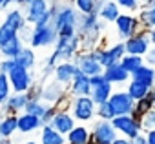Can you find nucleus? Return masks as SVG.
<instances>
[{
  "instance_id": "obj_24",
  "label": "nucleus",
  "mask_w": 155,
  "mask_h": 144,
  "mask_svg": "<svg viewBox=\"0 0 155 144\" xmlns=\"http://www.w3.org/2000/svg\"><path fill=\"white\" fill-rule=\"evenodd\" d=\"M17 133V113H4L0 117V137L11 139Z\"/></svg>"
},
{
  "instance_id": "obj_17",
  "label": "nucleus",
  "mask_w": 155,
  "mask_h": 144,
  "mask_svg": "<svg viewBox=\"0 0 155 144\" xmlns=\"http://www.w3.org/2000/svg\"><path fill=\"white\" fill-rule=\"evenodd\" d=\"M28 102H29L28 91H24V93H11L4 104H0V110H2V115L4 113H17L18 115V113L24 111Z\"/></svg>"
},
{
  "instance_id": "obj_2",
  "label": "nucleus",
  "mask_w": 155,
  "mask_h": 144,
  "mask_svg": "<svg viewBox=\"0 0 155 144\" xmlns=\"http://www.w3.org/2000/svg\"><path fill=\"white\" fill-rule=\"evenodd\" d=\"M58 35L57 29L53 28V24H46V26H33L31 28V35H29V42L28 46L33 49H40V47H51L57 42Z\"/></svg>"
},
{
  "instance_id": "obj_16",
  "label": "nucleus",
  "mask_w": 155,
  "mask_h": 144,
  "mask_svg": "<svg viewBox=\"0 0 155 144\" xmlns=\"http://www.w3.org/2000/svg\"><path fill=\"white\" fill-rule=\"evenodd\" d=\"M44 124L40 120V117L37 115H31V113H18L17 115V133H22V135H29L37 129H40Z\"/></svg>"
},
{
  "instance_id": "obj_31",
  "label": "nucleus",
  "mask_w": 155,
  "mask_h": 144,
  "mask_svg": "<svg viewBox=\"0 0 155 144\" xmlns=\"http://www.w3.org/2000/svg\"><path fill=\"white\" fill-rule=\"evenodd\" d=\"M144 64V57L140 55H130V53H124V57L120 58V66L131 75L135 69H139L140 66Z\"/></svg>"
},
{
  "instance_id": "obj_45",
  "label": "nucleus",
  "mask_w": 155,
  "mask_h": 144,
  "mask_svg": "<svg viewBox=\"0 0 155 144\" xmlns=\"http://www.w3.org/2000/svg\"><path fill=\"white\" fill-rule=\"evenodd\" d=\"M148 37H150V44L155 47V28H151V29H148Z\"/></svg>"
},
{
  "instance_id": "obj_8",
  "label": "nucleus",
  "mask_w": 155,
  "mask_h": 144,
  "mask_svg": "<svg viewBox=\"0 0 155 144\" xmlns=\"http://www.w3.org/2000/svg\"><path fill=\"white\" fill-rule=\"evenodd\" d=\"M111 126L115 128V131H120L126 139H135L139 133H140V129H142V126H140V122H137L130 113L128 115H117V117H113L111 120Z\"/></svg>"
},
{
  "instance_id": "obj_33",
  "label": "nucleus",
  "mask_w": 155,
  "mask_h": 144,
  "mask_svg": "<svg viewBox=\"0 0 155 144\" xmlns=\"http://www.w3.org/2000/svg\"><path fill=\"white\" fill-rule=\"evenodd\" d=\"M46 108H48V104L42 102L40 99H29V102L26 104L24 111L26 113H31V115H37V117H42V113L46 111Z\"/></svg>"
},
{
  "instance_id": "obj_32",
  "label": "nucleus",
  "mask_w": 155,
  "mask_h": 144,
  "mask_svg": "<svg viewBox=\"0 0 155 144\" xmlns=\"http://www.w3.org/2000/svg\"><path fill=\"white\" fill-rule=\"evenodd\" d=\"M150 90H151L150 86H146V84H142V82H137V80H131V82L128 84V88H126V93H128L133 100H139V99L146 97Z\"/></svg>"
},
{
  "instance_id": "obj_23",
  "label": "nucleus",
  "mask_w": 155,
  "mask_h": 144,
  "mask_svg": "<svg viewBox=\"0 0 155 144\" xmlns=\"http://www.w3.org/2000/svg\"><path fill=\"white\" fill-rule=\"evenodd\" d=\"M97 15L104 22H115L117 17L120 15V8L113 2V0H104L101 4V8H99V11H97Z\"/></svg>"
},
{
  "instance_id": "obj_27",
  "label": "nucleus",
  "mask_w": 155,
  "mask_h": 144,
  "mask_svg": "<svg viewBox=\"0 0 155 144\" xmlns=\"http://www.w3.org/2000/svg\"><path fill=\"white\" fill-rule=\"evenodd\" d=\"M24 46H26V44L20 40V37H18V33H17L11 40H8L6 44L0 46V55H2V58H15V57L20 53V49H22Z\"/></svg>"
},
{
  "instance_id": "obj_25",
  "label": "nucleus",
  "mask_w": 155,
  "mask_h": 144,
  "mask_svg": "<svg viewBox=\"0 0 155 144\" xmlns=\"http://www.w3.org/2000/svg\"><path fill=\"white\" fill-rule=\"evenodd\" d=\"M17 66L24 67V69H33L35 64H37V55H35V49L29 47V46H24L20 49V53L13 58Z\"/></svg>"
},
{
  "instance_id": "obj_48",
  "label": "nucleus",
  "mask_w": 155,
  "mask_h": 144,
  "mask_svg": "<svg viewBox=\"0 0 155 144\" xmlns=\"http://www.w3.org/2000/svg\"><path fill=\"white\" fill-rule=\"evenodd\" d=\"M4 2L6 0H0V9H4Z\"/></svg>"
},
{
  "instance_id": "obj_40",
  "label": "nucleus",
  "mask_w": 155,
  "mask_h": 144,
  "mask_svg": "<svg viewBox=\"0 0 155 144\" xmlns=\"http://www.w3.org/2000/svg\"><path fill=\"white\" fill-rule=\"evenodd\" d=\"M15 66H17V64H15L13 58H0V73H6V75H8Z\"/></svg>"
},
{
  "instance_id": "obj_20",
  "label": "nucleus",
  "mask_w": 155,
  "mask_h": 144,
  "mask_svg": "<svg viewBox=\"0 0 155 144\" xmlns=\"http://www.w3.org/2000/svg\"><path fill=\"white\" fill-rule=\"evenodd\" d=\"M102 75H104V79H106L110 84H122V82H126V80L130 79V73L120 66V62L104 67V69H102Z\"/></svg>"
},
{
  "instance_id": "obj_3",
  "label": "nucleus",
  "mask_w": 155,
  "mask_h": 144,
  "mask_svg": "<svg viewBox=\"0 0 155 144\" xmlns=\"http://www.w3.org/2000/svg\"><path fill=\"white\" fill-rule=\"evenodd\" d=\"M71 115L75 120L79 122H90L93 117H95V102L91 100L90 95H84V97H73L71 102Z\"/></svg>"
},
{
  "instance_id": "obj_7",
  "label": "nucleus",
  "mask_w": 155,
  "mask_h": 144,
  "mask_svg": "<svg viewBox=\"0 0 155 144\" xmlns=\"http://www.w3.org/2000/svg\"><path fill=\"white\" fill-rule=\"evenodd\" d=\"M73 62L75 66L79 67V71L86 77H93V75H99L102 73V66L99 64V60L91 55V51H79L75 57H73Z\"/></svg>"
},
{
  "instance_id": "obj_35",
  "label": "nucleus",
  "mask_w": 155,
  "mask_h": 144,
  "mask_svg": "<svg viewBox=\"0 0 155 144\" xmlns=\"http://www.w3.org/2000/svg\"><path fill=\"white\" fill-rule=\"evenodd\" d=\"M95 115H97L99 119H102V120H111V119H113V113H111V108H110L108 100L95 106Z\"/></svg>"
},
{
  "instance_id": "obj_6",
  "label": "nucleus",
  "mask_w": 155,
  "mask_h": 144,
  "mask_svg": "<svg viewBox=\"0 0 155 144\" xmlns=\"http://www.w3.org/2000/svg\"><path fill=\"white\" fill-rule=\"evenodd\" d=\"M40 100L46 104H55V106L62 108V102L68 100V90H66V86L53 80L46 86H40Z\"/></svg>"
},
{
  "instance_id": "obj_12",
  "label": "nucleus",
  "mask_w": 155,
  "mask_h": 144,
  "mask_svg": "<svg viewBox=\"0 0 155 144\" xmlns=\"http://www.w3.org/2000/svg\"><path fill=\"white\" fill-rule=\"evenodd\" d=\"M115 28H117L119 37H120L122 40H126V38L133 37V35L139 31L140 22H139V18L133 17V15H124V13H120V15L117 17V20H115Z\"/></svg>"
},
{
  "instance_id": "obj_36",
  "label": "nucleus",
  "mask_w": 155,
  "mask_h": 144,
  "mask_svg": "<svg viewBox=\"0 0 155 144\" xmlns=\"http://www.w3.org/2000/svg\"><path fill=\"white\" fill-rule=\"evenodd\" d=\"M140 126L146 128V129H155V106L144 113V117L140 120Z\"/></svg>"
},
{
  "instance_id": "obj_13",
  "label": "nucleus",
  "mask_w": 155,
  "mask_h": 144,
  "mask_svg": "<svg viewBox=\"0 0 155 144\" xmlns=\"http://www.w3.org/2000/svg\"><path fill=\"white\" fill-rule=\"evenodd\" d=\"M49 9V2L48 0H31V2H28L24 6V17H26V22L29 26H35L42 17L44 13Z\"/></svg>"
},
{
  "instance_id": "obj_37",
  "label": "nucleus",
  "mask_w": 155,
  "mask_h": 144,
  "mask_svg": "<svg viewBox=\"0 0 155 144\" xmlns=\"http://www.w3.org/2000/svg\"><path fill=\"white\" fill-rule=\"evenodd\" d=\"M113 2L122 8V9H128V11H137L140 8V0H113Z\"/></svg>"
},
{
  "instance_id": "obj_11",
  "label": "nucleus",
  "mask_w": 155,
  "mask_h": 144,
  "mask_svg": "<svg viewBox=\"0 0 155 144\" xmlns=\"http://www.w3.org/2000/svg\"><path fill=\"white\" fill-rule=\"evenodd\" d=\"M108 104L111 108L113 117H117V115H128V113H131V110L135 106V100L126 91H115V93L110 95Z\"/></svg>"
},
{
  "instance_id": "obj_46",
  "label": "nucleus",
  "mask_w": 155,
  "mask_h": 144,
  "mask_svg": "<svg viewBox=\"0 0 155 144\" xmlns=\"http://www.w3.org/2000/svg\"><path fill=\"white\" fill-rule=\"evenodd\" d=\"M111 144H131V140L130 139H115Z\"/></svg>"
},
{
  "instance_id": "obj_39",
  "label": "nucleus",
  "mask_w": 155,
  "mask_h": 144,
  "mask_svg": "<svg viewBox=\"0 0 155 144\" xmlns=\"http://www.w3.org/2000/svg\"><path fill=\"white\" fill-rule=\"evenodd\" d=\"M58 111V106H55V104H48V108H46V111L42 113V117H40V120H42V124H49V120L53 119V115Z\"/></svg>"
},
{
  "instance_id": "obj_4",
  "label": "nucleus",
  "mask_w": 155,
  "mask_h": 144,
  "mask_svg": "<svg viewBox=\"0 0 155 144\" xmlns=\"http://www.w3.org/2000/svg\"><path fill=\"white\" fill-rule=\"evenodd\" d=\"M90 51H91V55L99 60V64H101L102 67H108V66H111V64L120 62V58H122L124 53H126L124 42H117V44H113V46H110V47H101V46H97V47H93V49H90Z\"/></svg>"
},
{
  "instance_id": "obj_29",
  "label": "nucleus",
  "mask_w": 155,
  "mask_h": 144,
  "mask_svg": "<svg viewBox=\"0 0 155 144\" xmlns=\"http://www.w3.org/2000/svg\"><path fill=\"white\" fill-rule=\"evenodd\" d=\"M111 93H113V84H110V82L106 80V82H102V84H99V86H93L90 97H91V100H93L95 106H97V104H101V102H106Z\"/></svg>"
},
{
  "instance_id": "obj_42",
  "label": "nucleus",
  "mask_w": 155,
  "mask_h": 144,
  "mask_svg": "<svg viewBox=\"0 0 155 144\" xmlns=\"http://www.w3.org/2000/svg\"><path fill=\"white\" fill-rule=\"evenodd\" d=\"M144 57H146V60H148V66H155V49L150 47V51H148Z\"/></svg>"
},
{
  "instance_id": "obj_19",
  "label": "nucleus",
  "mask_w": 155,
  "mask_h": 144,
  "mask_svg": "<svg viewBox=\"0 0 155 144\" xmlns=\"http://www.w3.org/2000/svg\"><path fill=\"white\" fill-rule=\"evenodd\" d=\"M2 24L8 26L9 29H13L15 33H18L28 22H26V17H24V11L20 8H11L4 13V18H2Z\"/></svg>"
},
{
  "instance_id": "obj_1",
  "label": "nucleus",
  "mask_w": 155,
  "mask_h": 144,
  "mask_svg": "<svg viewBox=\"0 0 155 144\" xmlns=\"http://www.w3.org/2000/svg\"><path fill=\"white\" fill-rule=\"evenodd\" d=\"M53 28L57 29L58 37H73L77 35V22H79V13L69 2H60V0H53Z\"/></svg>"
},
{
  "instance_id": "obj_30",
  "label": "nucleus",
  "mask_w": 155,
  "mask_h": 144,
  "mask_svg": "<svg viewBox=\"0 0 155 144\" xmlns=\"http://www.w3.org/2000/svg\"><path fill=\"white\" fill-rule=\"evenodd\" d=\"M102 2L104 0H73V8L79 15H88V13H97Z\"/></svg>"
},
{
  "instance_id": "obj_9",
  "label": "nucleus",
  "mask_w": 155,
  "mask_h": 144,
  "mask_svg": "<svg viewBox=\"0 0 155 144\" xmlns=\"http://www.w3.org/2000/svg\"><path fill=\"white\" fill-rule=\"evenodd\" d=\"M90 139L93 140V144H111L117 139L115 128L111 126L110 120H97L93 129L90 131Z\"/></svg>"
},
{
  "instance_id": "obj_21",
  "label": "nucleus",
  "mask_w": 155,
  "mask_h": 144,
  "mask_svg": "<svg viewBox=\"0 0 155 144\" xmlns=\"http://www.w3.org/2000/svg\"><path fill=\"white\" fill-rule=\"evenodd\" d=\"M137 18L140 22V26H144L146 29L155 28V0H146Z\"/></svg>"
},
{
  "instance_id": "obj_47",
  "label": "nucleus",
  "mask_w": 155,
  "mask_h": 144,
  "mask_svg": "<svg viewBox=\"0 0 155 144\" xmlns=\"http://www.w3.org/2000/svg\"><path fill=\"white\" fill-rule=\"evenodd\" d=\"M22 144H37L35 140H26V142H22Z\"/></svg>"
},
{
  "instance_id": "obj_28",
  "label": "nucleus",
  "mask_w": 155,
  "mask_h": 144,
  "mask_svg": "<svg viewBox=\"0 0 155 144\" xmlns=\"http://www.w3.org/2000/svg\"><path fill=\"white\" fill-rule=\"evenodd\" d=\"M66 137V144H86L90 140V129L86 126H73V129L69 133L64 135Z\"/></svg>"
},
{
  "instance_id": "obj_10",
  "label": "nucleus",
  "mask_w": 155,
  "mask_h": 144,
  "mask_svg": "<svg viewBox=\"0 0 155 144\" xmlns=\"http://www.w3.org/2000/svg\"><path fill=\"white\" fill-rule=\"evenodd\" d=\"M150 47H151V44H150L148 31H137L133 37H130V38L124 40V49L130 55H140V57H144L150 51Z\"/></svg>"
},
{
  "instance_id": "obj_15",
  "label": "nucleus",
  "mask_w": 155,
  "mask_h": 144,
  "mask_svg": "<svg viewBox=\"0 0 155 144\" xmlns=\"http://www.w3.org/2000/svg\"><path fill=\"white\" fill-rule=\"evenodd\" d=\"M75 124H77V120L73 119V115H71L66 108H58V111H57V113L53 115V119L49 120V126L55 128V129H57L58 133H62V135L69 133Z\"/></svg>"
},
{
  "instance_id": "obj_22",
  "label": "nucleus",
  "mask_w": 155,
  "mask_h": 144,
  "mask_svg": "<svg viewBox=\"0 0 155 144\" xmlns=\"http://www.w3.org/2000/svg\"><path fill=\"white\" fill-rule=\"evenodd\" d=\"M130 77H131V80H137V82H142V84L153 88V84H155V69L151 66H148V64H142Z\"/></svg>"
},
{
  "instance_id": "obj_26",
  "label": "nucleus",
  "mask_w": 155,
  "mask_h": 144,
  "mask_svg": "<svg viewBox=\"0 0 155 144\" xmlns=\"http://www.w3.org/2000/svg\"><path fill=\"white\" fill-rule=\"evenodd\" d=\"M40 144H66V137L49 124H44L40 128Z\"/></svg>"
},
{
  "instance_id": "obj_41",
  "label": "nucleus",
  "mask_w": 155,
  "mask_h": 144,
  "mask_svg": "<svg viewBox=\"0 0 155 144\" xmlns=\"http://www.w3.org/2000/svg\"><path fill=\"white\" fill-rule=\"evenodd\" d=\"M102 82H106V79H104V75H102V73L90 77V84H91V88H93V86H99V84H102Z\"/></svg>"
},
{
  "instance_id": "obj_34",
  "label": "nucleus",
  "mask_w": 155,
  "mask_h": 144,
  "mask_svg": "<svg viewBox=\"0 0 155 144\" xmlns=\"http://www.w3.org/2000/svg\"><path fill=\"white\" fill-rule=\"evenodd\" d=\"M11 93L13 91H11V84H9L8 75L6 73H0V104H4Z\"/></svg>"
},
{
  "instance_id": "obj_14",
  "label": "nucleus",
  "mask_w": 155,
  "mask_h": 144,
  "mask_svg": "<svg viewBox=\"0 0 155 144\" xmlns=\"http://www.w3.org/2000/svg\"><path fill=\"white\" fill-rule=\"evenodd\" d=\"M77 73H79V67L75 66L73 60L58 62V64L53 67V77H55V80H57L58 84H62V86H68V84L73 80V77H75Z\"/></svg>"
},
{
  "instance_id": "obj_5",
  "label": "nucleus",
  "mask_w": 155,
  "mask_h": 144,
  "mask_svg": "<svg viewBox=\"0 0 155 144\" xmlns=\"http://www.w3.org/2000/svg\"><path fill=\"white\" fill-rule=\"evenodd\" d=\"M8 79H9V84H11V91L13 93H24V91H28L37 82L35 80V75L31 73V69H24L20 66H15L9 71Z\"/></svg>"
},
{
  "instance_id": "obj_38",
  "label": "nucleus",
  "mask_w": 155,
  "mask_h": 144,
  "mask_svg": "<svg viewBox=\"0 0 155 144\" xmlns=\"http://www.w3.org/2000/svg\"><path fill=\"white\" fill-rule=\"evenodd\" d=\"M15 35H17V33H15L13 29H9V28H8V26H4V24H0V46L6 44L8 40H11Z\"/></svg>"
},
{
  "instance_id": "obj_18",
  "label": "nucleus",
  "mask_w": 155,
  "mask_h": 144,
  "mask_svg": "<svg viewBox=\"0 0 155 144\" xmlns=\"http://www.w3.org/2000/svg\"><path fill=\"white\" fill-rule=\"evenodd\" d=\"M68 93L71 97H84V95H90L91 93V84H90V77L82 75L81 71L73 77V80L68 84Z\"/></svg>"
},
{
  "instance_id": "obj_50",
  "label": "nucleus",
  "mask_w": 155,
  "mask_h": 144,
  "mask_svg": "<svg viewBox=\"0 0 155 144\" xmlns=\"http://www.w3.org/2000/svg\"><path fill=\"white\" fill-rule=\"evenodd\" d=\"M153 49H155V47H153Z\"/></svg>"
},
{
  "instance_id": "obj_43",
  "label": "nucleus",
  "mask_w": 155,
  "mask_h": 144,
  "mask_svg": "<svg viewBox=\"0 0 155 144\" xmlns=\"http://www.w3.org/2000/svg\"><path fill=\"white\" fill-rule=\"evenodd\" d=\"M146 142H148V144H155V129H148V133H146Z\"/></svg>"
},
{
  "instance_id": "obj_49",
  "label": "nucleus",
  "mask_w": 155,
  "mask_h": 144,
  "mask_svg": "<svg viewBox=\"0 0 155 144\" xmlns=\"http://www.w3.org/2000/svg\"><path fill=\"white\" fill-rule=\"evenodd\" d=\"M0 139H2V137H0Z\"/></svg>"
},
{
  "instance_id": "obj_44",
  "label": "nucleus",
  "mask_w": 155,
  "mask_h": 144,
  "mask_svg": "<svg viewBox=\"0 0 155 144\" xmlns=\"http://www.w3.org/2000/svg\"><path fill=\"white\" fill-rule=\"evenodd\" d=\"M131 144H148V142H146V137L139 133L135 139H131Z\"/></svg>"
}]
</instances>
